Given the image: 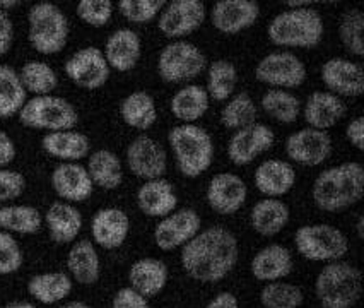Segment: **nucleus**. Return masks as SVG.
Segmentation results:
<instances>
[{
	"mask_svg": "<svg viewBox=\"0 0 364 308\" xmlns=\"http://www.w3.org/2000/svg\"><path fill=\"white\" fill-rule=\"evenodd\" d=\"M238 238L224 226H210L181 247V267L202 285L223 281L238 264Z\"/></svg>",
	"mask_w": 364,
	"mask_h": 308,
	"instance_id": "f257e3e1",
	"label": "nucleus"
},
{
	"mask_svg": "<svg viewBox=\"0 0 364 308\" xmlns=\"http://www.w3.org/2000/svg\"><path fill=\"white\" fill-rule=\"evenodd\" d=\"M364 196V168L358 161H347L327 168L313 181L311 197L325 213H341L358 204Z\"/></svg>",
	"mask_w": 364,
	"mask_h": 308,
	"instance_id": "f03ea898",
	"label": "nucleus"
},
{
	"mask_svg": "<svg viewBox=\"0 0 364 308\" xmlns=\"http://www.w3.org/2000/svg\"><path fill=\"white\" fill-rule=\"evenodd\" d=\"M323 35V18L313 7L282 11L267 28L270 43L281 48H315L321 43Z\"/></svg>",
	"mask_w": 364,
	"mask_h": 308,
	"instance_id": "7ed1b4c3",
	"label": "nucleus"
},
{
	"mask_svg": "<svg viewBox=\"0 0 364 308\" xmlns=\"http://www.w3.org/2000/svg\"><path fill=\"white\" fill-rule=\"evenodd\" d=\"M178 170L187 179H197L213 166L214 141L205 129L196 124H180L168 134Z\"/></svg>",
	"mask_w": 364,
	"mask_h": 308,
	"instance_id": "20e7f679",
	"label": "nucleus"
},
{
	"mask_svg": "<svg viewBox=\"0 0 364 308\" xmlns=\"http://www.w3.org/2000/svg\"><path fill=\"white\" fill-rule=\"evenodd\" d=\"M315 294L321 308H353L363 294V274L344 260L328 262L316 276Z\"/></svg>",
	"mask_w": 364,
	"mask_h": 308,
	"instance_id": "39448f33",
	"label": "nucleus"
},
{
	"mask_svg": "<svg viewBox=\"0 0 364 308\" xmlns=\"http://www.w3.org/2000/svg\"><path fill=\"white\" fill-rule=\"evenodd\" d=\"M69 19L52 2H38L28 12V40L41 55L60 53L69 41Z\"/></svg>",
	"mask_w": 364,
	"mask_h": 308,
	"instance_id": "423d86ee",
	"label": "nucleus"
},
{
	"mask_svg": "<svg viewBox=\"0 0 364 308\" xmlns=\"http://www.w3.org/2000/svg\"><path fill=\"white\" fill-rule=\"evenodd\" d=\"M19 122L33 130H72L77 125L79 113L69 100L62 96H33L19 112Z\"/></svg>",
	"mask_w": 364,
	"mask_h": 308,
	"instance_id": "0eeeda50",
	"label": "nucleus"
},
{
	"mask_svg": "<svg viewBox=\"0 0 364 308\" xmlns=\"http://www.w3.org/2000/svg\"><path fill=\"white\" fill-rule=\"evenodd\" d=\"M294 247L303 259L311 262H336L349 252V240L336 226L316 223L298 228Z\"/></svg>",
	"mask_w": 364,
	"mask_h": 308,
	"instance_id": "6e6552de",
	"label": "nucleus"
},
{
	"mask_svg": "<svg viewBox=\"0 0 364 308\" xmlns=\"http://www.w3.org/2000/svg\"><path fill=\"white\" fill-rule=\"evenodd\" d=\"M205 67L207 58L202 50L185 40L168 43L158 57V74L168 84L192 81L204 73Z\"/></svg>",
	"mask_w": 364,
	"mask_h": 308,
	"instance_id": "1a4fd4ad",
	"label": "nucleus"
},
{
	"mask_svg": "<svg viewBox=\"0 0 364 308\" xmlns=\"http://www.w3.org/2000/svg\"><path fill=\"white\" fill-rule=\"evenodd\" d=\"M255 79L272 90H294L306 81V65L296 53L277 50L258 62Z\"/></svg>",
	"mask_w": 364,
	"mask_h": 308,
	"instance_id": "9d476101",
	"label": "nucleus"
},
{
	"mask_svg": "<svg viewBox=\"0 0 364 308\" xmlns=\"http://www.w3.org/2000/svg\"><path fill=\"white\" fill-rule=\"evenodd\" d=\"M63 70L75 86L87 91L103 87L108 83L109 74H112L103 50L96 48V46H84V48L72 53L67 58Z\"/></svg>",
	"mask_w": 364,
	"mask_h": 308,
	"instance_id": "9b49d317",
	"label": "nucleus"
},
{
	"mask_svg": "<svg viewBox=\"0 0 364 308\" xmlns=\"http://www.w3.org/2000/svg\"><path fill=\"white\" fill-rule=\"evenodd\" d=\"M205 18L207 11L200 0H173L161 11L158 28L164 36L176 41L196 33Z\"/></svg>",
	"mask_w": 364,
	"mask_h": 308,
	"instance_id": "f8f14e48",
	"label": "nucleus"
},
{
	"mask_svg": "<svg viewBox=\"0 0 364 308\" xmlns=\"http://www.w3.org/2000/svg\"><path fill=\"white\" fill-rule=\"evenodd\" d=\"M202 230L200 214L192 208L175 209L168 216L161 218L154 228V243L159 250L169 252L183 247Z\"/></svg>",
	"mask_w": 364,
	"mask_h": 308,
	"instance_id": "ddd939ff",
	"label": "nucleus"
},
{
	"mask_svg": "<svg viewBox=\"0 0 364 308\" xmlns=\"http://www.w3.org/2000/svg\"><path fill=\"white\" fill-rule=\"evenodd\" d=\"M125 159L132 175L144 181L163 179L168 170L166 151L149 136L135 137L127 147Z\"/></svg>",
	"mask_w": 364,
	"mask_h": 308,
	"instance_id": "4468645a",
	"label": "nucleus"
},
{
	"mask_svg": "<svg viewBox=\"0 0 364 308\" xmlns=\"http://www.w3.org/2000/svg\"><path fill=\"white\" fill-rule=\"evenodd\" d=\"M332 137L325 130L304 127L286 139V154L301 166H320L332 154Z\"/></svg>",
	"mask_w": 364,
	"mask_h": 308,
	"instance_id": "2eb2a0df",
	"label": "nucleus"
},
{
	"mask_svg": "<svg viewBox=\"0 0 364 308\" xmlns=\"http://www.w3.org/2000/svg\"><path fill=\"white\" fill-rule=\"evenodd\" d=\"M276 144V134L269 125L255 124L240 130H235L228 144V158L236 166H247L253 163L260 154L272 149Z\"/></svg>",
	"mask_w": 364,
	"mask_h": 308,
	"instance_id": "dca6fc26",
	"label": "nucleus"
},
{
	"mask_svg": "<svg viewBox=\"0 0 364 308\" xmlns=\"http://www.w3.org/2000/svg\"><path fill=\"white\" fill-rule=\"evenodd\" d=\"M320 79L328 92L338 98H359L364 92V70L361 64L344 57L328 58L320 70Z\"/></svg>",
	"mask_w": 364,
	"mask_h": 308,
	"instance_id": "f3484780",
	"label": "nucleus"
},
{
	"mask_svg": "<svg viewBox=\"0 0 364 308\" xmlns=\"http://www.w3.org/2000/svg\"><path fill=\"white\" fill-rule=\"evenodd\" d=\"M248 197V187L245 180L236 173H218L210 179L205 191L209 208L221 216H231L243 208Z\"/></svg>",
	"mask_w": 364,
	"mask_h": 308,
	"instance_id": "a211bd4d",
	"label": "nucleus"
},
{
	"mask_svg": "<svg viewBox=\"0 0 364 308\" xmlns=\"http://www.w3.org/2000/svg\"><path fill=\"white\" fill-rule=\"evenodd\" d=\"M260 18L255 0H218L210 9V23L223 35H238Z\"/></svg>",
	"mask_w": 364,
	"mask_h": 308,
	"instance_id": "6ab92c4d",
	"label": "nucleus"
},
{
	"mask_svg": "<svg viewBox=\"0 0 364 308\" xmlns=\"http://www.w3.org/2000/svg\"><path fill=\"white\" fill-rule=\"evenodd\" d=\"M130 233L129 214L120 208H103L91 219V235L95 243L105 250H115L125 243Z\"/></svg>",
	"mask_w": 364,
	"mask_h": 308,
	"instance_id": "aec40b11",
	"label": "nucleus"
},
{
	"mask_svg": "<svg viewBox=\"0 0 364 308\" xmlns=\"http://www.w3.org/2000/svg\"><path fill=\"white\" fill-rule=\"evenodd\" d=\"M52 188L63 202H84L95 192V184L79 163H62L52 173Z\"/></svg>",
	"mask_w": 364,
	"mask_h": 308,
	"instance_id": "412c9836",
	"label": "nucleus"
},
{
	"mask_svg": "<svg viewBox=\"0 0 364 308\" xmlns=\"http://www.w3.org/2000/svg\"><path fill=\"white\" fill-rule=\"evenodd\" d=\"M109 69L118 73H130L141 60L142 41L141 36L130 28H120L108 36L103 50Z\"/></svg>",
	"mask_w": 364,
	"mask_h": 308,
	"instance_id": "4be33fe9",
	"label": "nucleus"
},
{
	"mask_svg": "<svg viewBox=\"0 0 364 308\" xmlns=\"http://www.w3.org/2000/svg\"><path fill=\"white\" fill-rule=\"evenodd\" d=\"M301 110L308 127L325 130V132L336 127L347 113V107L342 98L328 91L311 92Z\"/></svg>",
	"mask_w": 364,
	"mask_h": 308,
	"instance_id": "5701e85b",
	"label": "nucleus"
},
{
	"mask_svg": "<svg viewBox=\"0 0 364 308\" xmlns=\"http://www.w3.org/2000/svg\"><path fill=\"white\" fill-rule=\"evenodd\" d=\"M294 260L291 250L284 245L272 243L258 250L250 264L253 277L262 282L282 281L293 272Z\"/></svg>",
	"mask_w": 364,
	"mask_h": 308,
	"instance_id": "b1692460",
	"label": "nucleus"
},
{
	"mask_svg": "<svg viewBox=\"0 0 364 308\" xmlns=\"http://www.w3.org/2000/svg\"><path fill=\"white\" fill-rule=\"evenodd\" d=\"M257 191L270 199H279L293 191L296 170L291 163L282 159H267L257 166L253 175Z\"/></svg>",
	"mask_w": 364,
	"mask_h": 308,
	"instance_id": "393cba45",
	"label": "nucleus"
},
{
	"mask_svg": "<svg viewBox=\"0 0 364 308\" xmlns=\"http://www.w3.org/2000/svg\"><path fill=\"white\" fill-rule=\"evenodd\" d=\"M41 147L48 156L62 163H77L87 158L91 151V141L86 134L77 130H58L46 132L41 139Z\"/></svg>",
	"mask_w": 364,
	"mask_h": 308,
	"instance_id": "a878e982",
	"label": "nucleus"
},
{
	"mask_svg": "<svg viewBox=\"0 0 364 308\" xmlns=\"http://www.w3.org/2000/svg\"><path fill=\"white\" fill-rule=\"evenodd\" d=\"M50 238L58 245L74 243L82 230V214L69 202L57 201L45 213Z\"/></svg>",
	"mask_w": 364,
	"mask_h": 308,
	"instance_id": "bb28decb",
	"label": "nucleus"
},
{
	"mask_svg": "<svg viewBox=\"0 0 364 308\" xmlns=\"http://www.w3.org/2000/svg\"><path fill=\"white\" fill-rule=\"evenodd\" d=\"M135 199L142 214L158 219L171 214L178 206L175 188L164 179L144 181L139 187Z\"/></svg>",
	"mask_w": 364,
	"mask_h": 308,
	"instance_id": "cd10ccee",
	"label": "nucleus"
},
{
	"mask_svg": "<svg viewBox=\"0 0 364 308\" xmlns=\"http://www.w3.org/2000/svg\"><path fill=\"white\" fill-rule=\"evenodd\" d=\"M168 265L154 257L135 260L129 271L130 288L146 298L158 297L168 282Z\"/></svg>",
	"mask_w": 364,
	"mask_h": 308,
	"instance_id": "c85d7f7f",
	"label": "nucleus"
},
{
	"mask_svg": "<svg viewBox=\"0 0 364 308\" xmlns=\"http://www.w3.org/2000/svg\"><path fill=\"white\" fill-rule=\"evenodd\" d=\"M67 269H69L72 280L77 281L79 285L91 286L100 281V255L91 240H75L67 254Z\"/></svg>",
	"mask_w": 364,
	"mask_h": 308,
	"instance_id": "c756f323",
	"label": "nucleus"
},
{
	"mask_svg": "<svg viewBox=\"0 0 364 308\" xmlns=\"http://www.w3.org/2000/svg\"><path fill=\"white\" fill-rule=\"evenodd\" d=\"M291 218V211L286 202L281 199L258 201L250 213V223L255 233L260 236H276L287 226Z\"/></svg>",
	"mask_w": 364,
	"mask_h": 308,
	"instance_id": "7c9ffc66",
	"label": "nucleus"
},
{
	"mask_svg": "<svg viewBox=\"0 0 364 308\" xmlns=\"http://www.w3.org/2000/svg\"><path fill=\"white\" fill-rule=\"evenodd\" d=\"M209 105L210 98L205 87L198 86V84H187L173 95L169 101V110H171L173 117L181 124H196L205 115Z\"/></svg>",
	"mask_w": 364,
	"mask_h": 308,
	"instance_id": "2f4dec72",
	"label": "nucleus"
},
{
	"mask_svg": "<svg viewBox=\"0 0 364 308\" xmlns=\"http://www.w3.org/2000/svg\"><path fill=\"white\" fill-rule=\"evenodd\" d=\"M87 173L92 184L105 191H115L124 181L120 158L109 149H98L87 156Z\"/></svg>",
	"mask_w": 364,
	"mask_h": 308,
	"instance_id": "473e14b6",
	"label": "nucleus"
},
{
	"mask_svg": "<svg viewBox=\"0 0 364 308\" xmlns=\"http://www.w3.org/2000/svg\"><path fill=\"white\" fill-rule=\"evenodd\" d=\"M120 117L135 130H149L158 122V108L149 92L134 91L120 103Z\"/></svg>",
	"mask_w": 364,
	"mask_h": 308,
	"instance_id": "72a5a7b5",
	"label": "nucleus"
},
{
	"mask_svg": "<svg viewBox=\"0 0 364 308\" xmlns=\"http://www.w3.org/2000/svg\"><path fill=\"white\" fill-rule=\"evenodd\" d=\"M28 293L43 305H55L72 293V277L58 271L36 274L28 281Z\"/></svg>",
	"mask_w": 364,
	"mask_h": 308,
	"instance_id": "f704fd0d",
	"label": "nucleus"
},
{
	"mask_svg": "<svg viewBox=\"0 0 364 308\" xmlns=\"http://www.w3.org/2000/svg\"><path fill=\"white\" fill-rule=\"evenodd\" d=\"M26 90L19 79V73L12 67L0 64V118L19 115L26 103Z\"/></svg>",
	"mask_w": 364,
	"mask_h": 308,
	"instance_id": "c9c22d12",
	"label": "nucleus"
},
{
	"mask_svg": "<svg viewBox=\"0 0 364 308\" xmlns=\"http://www.w3.org/2000/svg\"><path fill=\"white\" fill-rule=\"evenodd\" d=\"M260 107L279 124H294L301 113V100L284 90H267L262 95Z\"/></svg>",
	"mask_w": 364,
	"mask_h": 308,
	"instance_id": "e433bc0d",
	"label": "nucleus"
},
{
	"mask_svg": "<svg viewBox=\"0 0 364 308\" xmlns=\"http://www.w3.org/2000/svg\"><path fill=\"white\" fill-rule=\"evenodd\" d=\"M238 84V69L226 58L214 60L207 69V95L210 100L228 101L235 95Z\"/></svg>",
	"mask_w": 364,
	"mask_h": 308,
	"instance_id": "4c0bfd02",
	"label": "nucleus"
},
{
	"mask_svg": "<svg viewBox=\"0 0 364 308\" xmlns=\"http://www.w3.org/2000/svg\"><path fill=\"white\" fill-rule=\"evenodd\" d=\"M41 218L40 211L33 206H4L0 208V230L7 233L35 235L40 231Z\"/></svg>",
	"mask_w": 364,
	"mask_h": 308,
	"instance_id": "58836bf2",
	"label": "nucleus"
},
{
	"mask_svg": "<svg viewBox=\"0 0 364 308\" xmlns=\"http://www.w3.org/2000/svg\"><path fill=\"white\" fill-rule=\"evenodd\" d=\"M19 79L26 92H33L35 96L52 95L58 86V75L53 67L40 60H28L21 67Z\"/></svg>",
	"mask_w": 364,
	"mask_h": 308,
	"instance_id": "ea45409f",
	"label": "nucleus"
},
{
	"mask_svg": "<svg viewBox=\"0 0 364 308\" xmlns=\"http://www.w3.org/2000/svg\"><path fill=\"white\" fill-rule=\"evenodd\" d=\"M258 108L248 92L241 91L238 95L231 96L228 103L221 110L223 127L230 130H240L248 125L255 124Z\"/></svg>",
	"mask_w": 364,
	"mask_h": 308,
	"instance_id": "a19ab883",
	"label": "nucleus"
},
{
	"mask_svg": "<svg viewBox=\"0 0 364 308\" xmlns=\"http://www.w3.org/2000/svg\"><path fill=\"white\" fill-rule=\"evenodd\" d=\"M303 299V290L286 281L265 282L260 291V303L264 308H299Z\"/></svg>",
	"mask_w": 364,
	"mask_h": 308,
	"instance_id": "79ce46f5",
	"label": "nucleus"
},
{
	"mask_svg": "<svg viewBox=\"0 0 364 308\" xmlns=\"http://www.w3.org/2000/svg\"><path fill=\"white\" fill-rule=\"evenodd\" d=\"M364 14L361 9L353 7L346 11L342 16L341 24H338V36H341L344 48L354 57H363L364 55Z\"/></svg>",
	"mask_w": 364,
	"mask_h": 308,
	"instance_id": "37998d69",
	"label": "nucleus"
},
{
	"mask_svg": "<svg viewBox=\"0 0 364 308\" xmlns=\"http://www.w3.org/2000/svg\"><path fill=\"white\" fill-rule=\"evenodd\" d=\"M164 6V0H120L118 12L132 24H149L159 18Z\"/></svg>",
	"mask_w": 364,
	"mask_h": 308,
	"instance_id": "c03bdc74",
	"label": "nucleus"
},
{
	"mask_svg": "<svg viewBox=\"0 0 364 308\" xmlns=\"http://www.w3.org/2000/svg\"><path fill=\"white\" fill-rule=\"evenodd\" d=\"M75 14L91 28H103L113 18V4L109 0H80Z\"/></svg>",
	"mask_w": 364,
	"mask_h": 308,
	"instance_id": "a18cd8bd",
	"label": "nucleus"
},
{
	"mask_svg": "<svg viewBox=\"0 0 364 308\" xmlns=\"http://www.w3.org/2000/svg\"><path fill=\"white\" fill-rule=\"evenodd\" d=\"M24 255L19 243L7 231L0 230V276H9L23 267Z\"/></svg>",
	"mask_w": 364,
	"mask_h": 308,
	"instance_id": "49530a36",
	"label": "nucleus"
},
{
	"mask_svg": "<svg viewBox=\"0 0 364 308\" xmlns=\"http://www.w3.org/2000/svg\"><path fill=\"white\" fill-rule=\"evenodd\" d=\"M26 188V179L23 173L0 168V204L18 199Z\"/></svg>",
	"mask_w": 364,
	"mask_h": 308,
	"instance_id": "de8ad7c7",
	"label": "nucleus"
},
{
	"mask_svg": "<svg viewBox=\"0 0 364 308\" xmlns=\"http://www.w3.org/2000/svg\"><path fill=\"white\" fill-rule=\"evenodd\" d=\"M112 308H151L149 302L146 297H142L141 293L127 286L117 291V294L113 297Z\"/></svg>",
	"mask_w": 364,
	"mask_h": 308,
	"instance_id": "09e8293b",
	"label": "nucleus"
},
{
	"mask_svg": "<svg viewBox=\"0 0 364 308\" xmlns=\"http://www.w3.org/2000/svg\"><path fill=\"white\" fill-rule=\"evenodd\" d=\"M12 43H14V24L7 12L0 11V57L9 53Z\"/></svg>",
	"mask_w": 364,
	"mask_h": 308,
	"instance_id": "8fccbe9b",
	"label": "nucleus"
},
{
	"mask_svg": "<svg viewBox=\"0 0 364 308\" xmlns=\"http://www.w3.org/2000/svg\"><path fill=\"white\" fill-rule=\"evenodd\" d=\"M346 137L354 149H364V117H355L347 124Z\"/></svg>",
	"mask_w": 364,
	"mask_h": 308,
	"instance_id": "3c124183",
	"label": "nucleus"
},
{
	"mask_svg": "<svg viewBox=\"0 0 364 308\" xmlns=\"http://www.w3.org/2000/svg\"><path fill=\"white\" fill-rule=\"evenodd\" d=\"M16 159V144L7 132L0 129V168H6Z\"/></svg>",
	"mask_w": 364,
	"mask_h": 308,
	"instance_id": "603ef678",
	"label": "nucleus"
},
{
	"mask_svg": "<svg viewBox=\"0 0 364 308\" xmlns=\"http://www.w3.org/2000/svg\"><path fill=\"white\" fill-rule=\"evenodd\" d=\"M205 308H240V302L230 291H221L207 303Z\"/></svg>",
	"mask_w": 364,
	"mask_h": 308,
	"instance_id": "864d4df0",
	"label": "nucleus"
},
{
	"mask_svg": "<svg viewBox=\"0 0 364 308\" xmlns=\"http://www.w3.org/2000/svg\"><path fill=\"white\" fill-rule=\"evenodd\" d=\"M21 6L19 0H0V11H11V9H16V7Z\"/></svg>",
	"mask_w": 364,
	"mask_h": 308,
	"instance_id": "5fc2aeb1",
	"label": "nucleus"
},
{
	"mask_svg": "<svg viewBox=\"0 0 364 308\" xmlns=\"http://www.w3.org/2000/svg\"><path fill=\"white\" fill-rule=\"evenodd\" d=\"M355 231H358V238L363 240L364 238V216L359 214L358 221H355Z\"/></svg>",
	"mask_w": 364,
	"mask_h": 308,
	"instance_id": "6e6d98bb",
	"label": "nucleus"
},
{
	"mask_svg": "<svg viewBox=\"0 0 364 308\" xmlns=\"http://www.w3.org/2000/svg\"><path fill=\"white\" fill-rule=\"evenodd\" d=\"M6 308H36V307L29 302H11L7 303Z\"/></svg>",
	"mask_w": 364,
	"mask_h": 308,
	"instance_id": "4d7b16f0",
	"label": "nucleus"
},
{
	"mask_svg": "<svg viewBox=\"0 0 364 308\" xmlns=\"http://www.w3.org/2000/svg\"><path fill=\"white\" fill-rule=\"evenodd\" d=\"M58 308H91V307L84 302H70V303H65V305H62Z\"/></svg>",
	"mask_w": 364,
	"mask_h": 308,
	"instance_id": "13d9d810",
	"label": "nucleus"
}]
</instances>
